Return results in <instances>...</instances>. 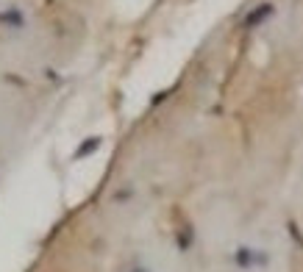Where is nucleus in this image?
Returning a JSON list of instances; mask_svg holds the SVG:
<instances>
[{
  "label": "nucleus",
  "instance_id": "f257e3e1",
  "mask_svg": "<svg viewBox=\"0 0 303 272\" xmlns=\"http://www.w3.org/2000/svg\"><path fill=\"white\" fill-rule=\"evenodd\" d=\"M0 25H9V28H23L25 25V17L20 9H6L0 11Z\"/></svg>",
  "mask_w": 303,
  "mask_h": 272
},
{
  "label": "nucleus",
  "instance_id": "f03ea898",
  "mask_svg": "<svg viewBox=\"0 0 303 272\" xmlns=\"http://www.w3.org/2000/svg\"><path fill=\"white\" fill-rule=\"evenodd\" d=\"M270 11H273V6H259V11H256V14H253L251 20H248V25H256V23H259V20L264 17V14H270Z\"/></svg>",
  "mask_w": 303,
  "mask_h": 272
}]
</instances>
